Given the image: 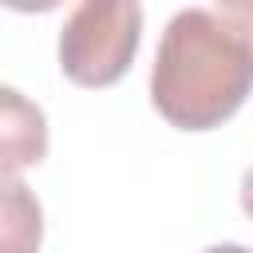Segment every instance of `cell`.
<instances>
[{
  "instance_id": "cell-5",
  "label": "cell",
  "mask_w": 253,
  "mask_h": 253,
  "mask_svg": "<svg viewBox=\"0 0 253 253\" xmlns=\"http://www.w3.org/2000/svg\"><path fill=\"white\" fill-rule=\"evenodd\" d=\"M241 210L253 217V166H249L245 178H241Z\"/></svg>"
},
{
  "instance_id": "cell-3",
  "label": "cell",
  "mask_w": 253,
  "mask_h": 253,
  "mask_svg": "<svg viewBox=\"0 0 253 253\" xmlns=\"http://www.w3.org/2000/svg\"><path fill=\"white\" fill-rule=\"evenodd\" d=\"M47 158V119L24 91L0 83V174H20Z\"/></svg>"
},
{
  "instance_id": "cell-6",
  "label": "cell",
  "mask_w": 253,
  "mask_h": 253,
  "mask_svg": "<svg viewBox=\"0 0 253 253\" xmlns=\"http://www.w3.org/2000/svg\"><path fill=\"white\" fill-rule=\"evenodd\" d=\"M206 253H253V249H245V245H210Z\"/></svg>"
},
{
  "instance_id": "cell-2",
  "label": "cell",
  "mask_w": 253,
  "mask_h": 253,
  "mask_svg": "<svg viewBox=\"0 0 253 253\" xmlns=\"http://www.w3.org/2000/svg\"><path fill=\"white\" fill-rule=\"evenodd\" d=\"M142 36L134 0H83L59 28V67L79 87H111L126 75Z\"/></svg>"
},
{
  "instance_id": "cell-4",
  "label": "cell",
  "mask_w": 253,
  "mask_h": 253,
  "mask_svg": "<svg viewBox=\"0 0 253 253\" xmlns=\"http://www.w3.org/2000/svg\"><path fill=\"white\" fill-rule=\"evenodd\" d=\"M40 241H43L40 198L16 174H0V253H40Z\"/></svg>"
},
{
  "instance_id": "cell-1",
  "label": "cell",
  "mask_w": 253,
  "mask_h": 253,
  "mask_svg": "<svg viewBox=\"0 0 253 253\" xmlns=\"http://www.w3.org/2000/svg\"><path fill=\"white\" fill-rule=\"evenodd\" d=\"M253 91V24L245 8H182L170 16L154 67L150 103L178 130L221 126Z\"/></svg>"
}]
</instances>
